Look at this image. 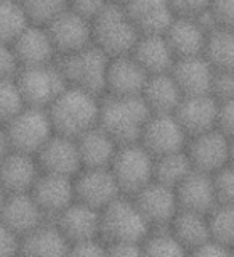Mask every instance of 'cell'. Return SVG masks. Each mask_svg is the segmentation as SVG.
<instances>
[{"instance_id": "obj_8", "label": "cell", "mask_w": 234, "mask_h": 257, "mask_svg": "<svg viewBox=\"0 0 234 257\" xmlns=\"http://www.w3.org/2000/svg\"><path fill=\"white\" fill-rule=\"evenodd\" d=\"M12 150L37 155L55 134L48 109L26 106L10 122L5 124Z\"/></svg>"}, {"instance_id": "obj_46", "label": "cell", "mask_w": 234, "mask_h": 257, "mask_svg": "<svg viewBox=\"0 0 234 257\" xmlns=\"http://www.w3.org/2000/svg\"><path fill=\"white\" fill-rule=\"evenodd\" d=\"M212 0H170L176 15L196 16L210 7Z\"/></svg>"}, {"instance_id": "obj_10", "label": "cell", "mask_w": 234, "mask_h": 257, "mask_svg": "<svg viewBox=\"0 0 234 257\" xmlns=\"http://www.w3.org/2000/svg\"><path fill=\"white\" fill-rule=\"evenodd\" d=\"M133 196L135 204L138 206L140 212L148 220L151 228L170 227L176 212L180 211L175 188L156 180L148 183Z\"/></svg>"}, {"instance_id": "obj_51", "label": "cell", "mask_w": 234, "mask_h": 257, "mask_svg": "<svg viewBox=\"0 0 234 257\" xmlns=\"http://www.w3.org/2000/svg\"><path fill=\"white\" fill-rule=\"evenodd\" d=\"M5 198H7V191H5V188L2 187V183H0V207H2Z\"/></svg>"}, {"instance_id": "obj_22", "label": "cell", "mask_w": 234, "mask_h": 257, "mask_svg": "<svg viewBox=\"0 0 234 257\" xmlns=\"http://www.w3.org/2000/svg\"><path fill=\"white\" fill-rule=\"evenodd\" d=\"M176 58L204 55L208 32L200 26L196 16L176 15L164 32Z\"/></svg>"}, {"instance_id": "obj_52", "label": "cell", "mask_w": 234, "mask_h": 257, "mask_svg": "<svg viewBox=\"0 0 234 257\" xmlns=\"http://www.w3.org/2000/svg\"><path fill=\"white\" fill-rule=\"evenodd\" d=\"M108 2L112 4V5H122V7H124V5L128 2V0H108Z\"/></svg>"}, {"instance_id": "obj_9", "label": "cell", "mask_w": 234, "mask_h": 257, "mask_svg": "<svg viewBox=\"0 0 234 257\" xmlns=\"http://www.w3.org/2000/svg\"><path fill=\"white\" fill-rule=\"evenodd\" d=\"M188 134L173 112L151 114L143 128L140 143L152 156H164L168 153L186 150Z\"/></svg>"}, {"instance_id": "obj_14", "label": "cell", "mask_w": 234, "mask_h": 257, "mask_svg": "<svg viewBox=\"0 0 234 257\" xmlns=\"http://www.w3.org/2000/svg\"><path fill=\"white\" fill-rule=\"evenodd\" d=\"M218 109L220 101L212 93L186 95L173 114L191 139L212 128H218Z\"/></svg>"}, {"instance_id": "obj_47", "label": "cell", "mask_w": 234, "mask_h": 257, "mask_svg": "<svg viewBox=\"0 0 234 257\" xmlns=\"http://www.w3.org/2000/svg\"><path fill=\"white\" fill-rule=\"evenodd\" d=\"M192 254H196V255H228V254H232V251L228 246L218 243L216 239L208 238L205 243L196 247L194 251H192Z\"/></svg>"}, {"instance_id": "obj_24", "label": "cell", "mask_w": 234, "mask_h": 257, "mask_svg": "<svg viewBox=\"0 0 234 257\" xmlns=\"http://www.w3.org/2000/svg\"><path fill=\"white\" fill-rule=\"evenodd\" d=\"M40 175L39 161L34 155L12 150L0 163V183L7 193H28Z\"/></svg>"}, {"instance_id": "obj_37", "label": "cell", "mask_w": 234, "mask_h": 257, "mask_svg": "<svg viewBox=\"0 0 234 257\" xmlns=\"http://www.w3.org/2000/svg\"><path fill=\"white\" fill-rule=\"evenodd\" d=\"M31 23L47 26L69 8V0H20Z\"/></svg>"}, {"instance_id": "obj_19", "label": "cell", "mask_w": 234, "mask_h": 257, "mask_svg": "<svg viewBox=\"0 0 234 257\" xmlns=\"http://www.w3.org/2000/svg\"><path fill=\"white\" fill-rule=\"evenodd\" d=\"M56 225L71 244L101 235V211L76 199L56 217Z\"/></svg>"}, {"instance_id": "obj_43", "label": "cell", "mask_w": 234, "mask_h": 257, "mask_svg": "<svg viewBox=\"0 0 234 257\" xmlns=\"http://www.w3.org/2000/svg\"><path fill=\"white\" fill-rule=\"evenodd\" d=\"M69 254L96 257V255L108 254V247H106V244L100 243L98 238H92V239H84V241H79V243L71 244Z\"/></svg>"}, {"instance_id": "obj_15", "label": "cell", "mask_w": 234, "mask_h": 257, "mask_svg": "<svg viewBox=\"0 0 234 257\" xmlns=\"http://www.w3.org/2000/svg\"><path fill=\"white\" fill-rule=\"evenodd\" d=\"M31 193L42 212L55 217H58L76 199V187L72 177L52 172L40 174Z\"/></svg>"}, {"instance_id": "obj_44", "label": "cell", "mask_w": 234, "mask_h": 257, "mask_svg": "<svg viewBox=\"0 0 234 257\" xmlns=\"http://www.w3.org/2000/svg\"><path fill=\"white\" fill-rule=\"evenodd\" d=\"M21 236L0 220V255H12L20 251Z\"/></svg>"}, {"instance_id": "obj_28", "label": "cell", "mask_w": 234, "mask_h": 257, "mask_svg": "<svg viewBox=\"0 0 234 257\" xmlns=\"http://www.w3.org/2000/svg\"><path fill=\"white\" fill-rule=\"evenodd\" d=\"M141 96L152 114H160V112H175L184 95L170 72H162L148 77Z\"/></svg>"}, {"instance_id": "obj_31", "label": "cell", "mask_w": 234, "mask_h": 257, "mask_svg": "<svg viewBox=\"0 0 234 257\" xmlns=\"http://www.w3.org/2000/svg\"><path fill=\"white\" fill-rule=\"evenodd\" d=\"M204 56L213 69L234 71V29L220 26L208 32Z\"/></svg>"}, {"instance_id": "obj_3", "label": "cell", "mask_w": 234, "mask_h": 257, "mask_svg": "<svg viewBox=\"0 0 234 257\" xmlns=\"http://www.w3.org/2000/svg\"><path fill=\"white\" fill-rule=\"evenodd\" d=\"M109 61L111 56L108 53H104L98 45L90 44L82 50L61 55L58 66L68 85L100 95L106 90Z\"/></svg>"}, {"instance_id": "obj_1", "label": "cell", "mask_w": 234, "mask_h": 257, "mask_svg": "<svg viewBox=\"0 0 234 257\" xmlns=\"http://www.w3.org/2000/svg\"><path fill=\"white\" fill-rule=\"evenodd\" d=\"M151 109L141 95H111L100 104L98 125L119 145L140 142L143 128L151 117Z\"/></svg>"}, {"instance_id": "obj_13", "label": "cell", "mask_w": 234, "mask_h": 257, "mask_svg": "<svg viewBox=\"0 0 234 257\" xmlns=\"http://www.w3.org/2000/svg\"><path fill=\"white\" fill-rule=\"evenodd\" d=\"M76 199L95 209H104L120 196V188L111 167H87L74 182Z\"/></svg>"}, {"instance_id": "obj_5", "label": "cell", "mask_w": 234, "mask_h": 257, "mask_svg": "<svg viewBox=\"0 0 234 257\" xmlns=\"http://www.w3.org/2000/svg\"><path fill=\"white\" fill-rule=\"evenodd\" d=\"M151 225L140 212L133 199L119 196L101 209V238L106 244L140 243L149 235Z\"/></svg>"}, {"instance_id": "obj_16", "label": "cell", "mask_w": 234, "mask_h": 257, "mask_svg": "<svg viewBox=\"0 0 234 257\" xmlns=\"http://www.w3.org/2000/svg\"><path fill=\"white\" fill-rule=\"evenodd\" d=\"M39 166L44 172L61 174L72 177L82 167L76 139L53 134L40 151L37 153Z\"/></svg>"}, {"instance_id": "obj_38", "label": "cell", "mask_w": 234, "mask_h": 257, "mask_svg": "<svg viewBox=\"0 0 234 257\" xmlns=\"http://www.w3.org/2000/svg\"><path fill=\"white\" fill-rule=\"evenodd\" d=\"M218 203L234 204V166L228 164L213 174Z\"/></svg>"}, {"instance_id": "obj_27", "label": "cell", "mask_w": 234, "mask_h": 257, "mask_svg": "<svg viewBox=\"0 0 234 257\" xmlns=\"http://www.w3.org/2000/svg\"><path fill=\"white\" fill-rule=\"evenodd\" d=\"M79 147L80 161L82 167H111L114 156L120 145L112 137L103 131L100 125H96L90 131H87L76 139Z\"/></svg>"}, {"instance_id": "obj_2", "label": "cell", "mask_w": 234, "mask_h": 257, "mask_svg": "<svg viewBox=\"0 0 234 257\" xmlns=\"http://www.w3.org/2000/svg\"><path fill=\"white\" fill-rule=\"evenodd\" d=\"M96 96L98 95L68 85L48 108L55 132L77 139L98 125L101 103Z\"/></svg>"}, {"instance_id": "obj_30", "label": "cell", "mask_w": 234, "mask_h": 257, "mask_svg": "<svg viewBox=\"0 0 234 257\" xmlns=\"http://www.w3.org/2000/svg\"><path fill=\"white\" fill-rule=\"evenodd\" d=\"M170 230L180 243L186 247V251H194L202 243L210 238V227H208L207 214L180 209L175 219L170 223Z\"/></svg>"}, {"instance_id": "obj_25", "label": "cell", "mask_w": 234, "mask_h": 257, "mask_svg": "<svg viewBox=\"0 0 234 257\" xmlns=\"http://www.w3.org/2000/svg\"><path fill=\"white\" fill-rule=\"evenodd\" d=\"M213 66L207 61L204 55L184 56L176 58L170 74L178 84L183 95H202L210 93L213 79Z\"/></svg>"}, {"instance_id": "obj_50", "label": "cell", "mask_w": 234, "mask_h": 257, "mask_svg": "<svg viewBox=\"0 0 234 257\" xmlns=\"http://www.w3.org/2000/svg\"><path fill=\"white\" fill-rule=\"evenodd\" d=\"M229 164L234 166V137L229 139Z\"/></svg>"}, {"instance_id": "obj_49", "label": "cell", "mask_w": 234, "mask_h": 257, "mask_svg": "<svg viewBox=\"0 0 234 257\" xmlns=\"http://www.w3.org/2000/svg\"><path fill=\"white\" fill-rule=\"evenodd\" d=\"M10 151H12V145H10V140H8L7 131L0 127V163L10 155Z\"/></svg>"}, {"instance_id": "obj_21", "label": "cell", "mask_w": 234, "mask_h": 257, "mask_svg": "<svg viewBox=\"0 0 234 257\" xmlns=\"http://www.w3.org/2000/svg\"><path fill=\"white\" fill-rule=\"evenodd\" d=\"M12 45L21 63V68L53 63L55 55L58 53L47 26L36 23H31Z\"/></svg>"}, {"instance_id": "obj_35", "label": "cell", "mask_w": 234, "mask_h": 257, "mask_svg": "<svg viewBox=\"0 0 234 257\" xmlns=\"http://www.w3.org/2000/svg\"><path fill=\"white\" fill-rule=\"evenodd\" d=\"M157 231H149L143 241V252L148 255H183L186 252L180 239L175 236L170 227L156 228Z\"/></svg>"}, {"instance_id": "obj_45", "label": "cell", "mask_w": 234, "mask_h": 257, "mask_svg": "<svg viewBox=\"0 0 234 257\" xmlns=\"http://www.w3.org/2000/svg\"><path fill=\"white\" fill-rule=\"evenodd\" d=\"M218 128L229 139L234 137V98L220 101L218 109Z\"/></svg>"}, {"instance_id": "obj_6", "label": "cell", "mask_w": 234, "mask_h": 257, "mask_svg": "<svg viewBox=\"0 0 234 257\" xmlns=\"http://www.w3.org/2000/svg\"><path fill=\"white\" fill-rule=\"evenodd\" d=\"M26 106L48 109L50 104L68 87L58 64L48 63L40 66H23L16 76Z\"/></svg>"}, {"instance_id": "obj_23", "label": "cell", "mask_w": 234, "mask_h": 257, "mask_svg": "<svg viewBox=\"0 0 234 257\" xmlns=\"http://www.w3.org/2000/svg\"><path fill=\"white\" fill-rule=\"evenodd\" d=\"M124 8L140 34H164L176 16L170 0H128Z\"/></svg>"}, {"instance_id": "obj_41", "label": "cell", "mask_w": 234, "mask_h": 257, "mask_svg": "<svg viewBox=\"0 0 234 257\" xmlns=\"http://www.w3.org/2000/svg\"><path fill=\"white\" fill-rule=\"evenodd\" d=\"M208 10L221 28L234 29V0H212Z\"/></svg>"}, {"instance_id": "obj_18", "label": "cell", "mask_w": 234, "mask_h": 257, "mask_svg": "<svg viewBox=\"0 0 234 257\" xmlns=\"http://www.w3.org/2000/svg\"><path fill=\"white\" fill-rule=\"evenodd\" d=\"M44 217L45 214L39 207L31 191L8 193L0 207V220L21 238L39 227L40 223H44Z\"/></svg>"}, {"instance_id": "obj_39", "label": "cell", "mask_w": 234, "mask_h": 257, "mask_svg": "<svg viewBox=\"0 0 234 257\" xmlns=\"http://www.w3.org/2000/svg\"><path fill=\"white\" fill-rule=\"evenodd\" d=\"M210 93L218 101L234 98V71L228 69H215Z\"/></svg>"}, {"instance_id": "obj_29", "label": "cell", "mask_w": 234, "mask_h": 257, "mask_svg": "<svg viewBox=\"0 0 234 257\" xmlns=\"http://www.w3.org/2000/svg\"><path fill=\"white\" fill-rule=\"evenodd\" d=\"M71 243L58 225L40 223L21 238L20 251L26 255H63L69 254Z\"/></svg>"}, {"instance_id": "obj_34", "label": "cell", "mask_w": 234, "mask_h": 257, "mask_svg": "<svg viewBox=\"0 0 234 257\" xmlns=\"http://www.w3.org/2000/svg\"><path fill=\"white\" fill-rule=\"evenodd\" d=\"M208 217V227H210V238L218 243L228 246L231 251L234 249V204L218 203Z\"/></svg>"}, {"instance_id": "obj_7", "label": "cell", "mask_w": 234, "mask_h": 257, "mask_svg": "<svg viewBox=\"0 0 234 257\" xmlns=\"http://www.w3.org/2000/svg\"><path fill=\"white\" fill-rule=\"evenodd\" d=\"M111 171L120 191L133 196L154 180V156L140 142L120 145Z\"/></svg>"}, {"instance_id": "obj_33", "label": "cell", "mask_w": 234, "mask_h": 257, "mask_svg": "<svg viewBox=\"0 0 234 257\" xmlns=\"http://www.w3.org/2000/svg\"><path fill=\"white\" fill-rule=\"evenodd\" d=\"M29 24L20 0H0V44H13Z\"/></svg>"}, {"instance_id": "obj_4", "label": "cell", "mask_w": 234, "mask_h": 257, "mask_svg": "<svg viewBox=\"0 0 234 257\" xmlns=\"http://www.w3.org/2000/svg\"><path fill=\"white\" fill-rule=\"evenodd\" d=\"M92 29L93 44L98 45L111 58L132 53L141 36L130 16L127 15L125 8L112 4H109L92 21Z\"/></svg>"}, {"instance_id": "obj_40", "label": "cell", "mask_w": 234, "mask_h": 257, "mask_svg": "<svg viewBox=\"0 0 234 257\" xmlns=\"http://www.w3.org/2000/svg\"><path fill=\"white\" fill-rule=\"evenodd\" d=\"M21 69L12 44H0V79H15Z\"/></svg>"}, {"instance_id": "obj_26", "label": "cell", "mask_w": 234, "mask_h": 257, "mask_svg": "<svg viewBox=\"0 0 234 257\" xmlns=\"http://www.w3.org/2000/svg\"><path fill=\"white\" fill-rule=\"evenodd\" d=\"M130 55L149 76L170 72L176 61L164 34H141Z\"/></svg>"}, {"instance_id": "obj_32", "label": "cell", "mask_w": 234, "mask_h": 257, "mask_svg": "<svg viewBox=\"0 0 234 257\" xmlns=\"http://www.w3.org/2000/svg\"><path fill=\"white\" fill-rule=\"evenodd\" d=\"M192 169L194 167L191 164L186 150L168 153V155L154 158V180L176 188Z\"/></svg>"}, {"instance_id": "obj_36", "label": "cell", "mask_w": 234, "mask_h": 257, "mask_svg": "<svg viewBox=\"0 0 234 257\" xmlns=\"http://www.w3.org/2000/svg\"><path fill=\"white\" fill-rule=\"evenodd\" d=\"M26 108V103L15 79H0V125L10 120Z\"/></svg>"}, {"instance_id": "obj_53", "label": "cell", "mask_w": 234, "mask_h": 257, "mask_svg": "<svg viewBox=\"0 0 234 257\" xmlns=\"http://www.w3.org/2000/svg\"><path fill=\"white\" fill-rule=\"evenodd\" d=\"M232 254H234V249H232Z\"/></svg>"}, {"instance_id": "obj_48", "label": "cell", "mask_w": 234, "mask_h": 257, "mask_svg": "<svg viewBox=\"0 0 234 257\" xmlns=\"http://www.w3.org/2000/svg\"><path fill=\"white\" fill-rule=\"evenodd\" d=\"M108 254L111 255H140L143 252V244L140 243H114L106 244Z\"/></svg>"}, {"instance_id": "obj_20", "label": "cell", "mask_w": 234, "mask_h": 257, "mask_svg": "<svg viewBox=\"0 0 234 257\" xmlns=\"http://www.w3.org/2000/svg\"><path fill=\"white\" fill-rule=\"evenodd\" d=\"M148 77L149 74L130 53L114 56L109 61L106 90H109L111 95L120 96L141 95L144 85L148 82Z\"/></svg>"}, {"instance_id": "obj_42", "label": "cell", "mask_w": 234, "mask_h": 257, "mask_svg": "<svg viewBox=\"0 0 234 257\" xmlns=\"http://www.w3.org/2000/svg\"><path fill=\"white\" fill-rule=\"evenodd\" d=\"M108 5V0H69L71 10H74L88 21H93Z\"/></svg>"}, {"instance_id": "obj_11", "label": "cell", "mask_w": 234, "mask_h": 257, "mask_svg": "<svg viewBox=\"0 0 234 257\" xmlns=\"http://www.w3.org/2000/svg\"><path fill=\"white\" fill-rule=\"evenodd\" d=\"M186 153L194 169L215 174L229 164V137L220 128L194 135L186 145Z\"/></svg>"}, {"instance_id": "obj_17", "label": "cell", "mask_w": 234, "mask_h": 257, "mask_svg": "<svg viewBox=\"0 0 234 257\" xmlns=\"http://www.w3.org/2000/svg\"><path fill=\"white\" fill-rule=\"evenodd\" d=\"M175 191L180 209H186V211L208 214L218 204L213 174H207L197 169H192Z\"/></svg>"}, {"instance_id": "obj_12", "label": "cell", "mask_w": 234, "mask_h": 257, "mask_svg": "<svg viewBox=\"0 0 234 257\" xmlns=\"http://www.w3.org/2000/svg\"><path fill=\"white\" fill-rule=\"evenodd\" d=\"M47 29L60 55L74 53L93 44L92 21H88L71 8L64 10L48 23Z\"/></svg>"}]
</instances>
